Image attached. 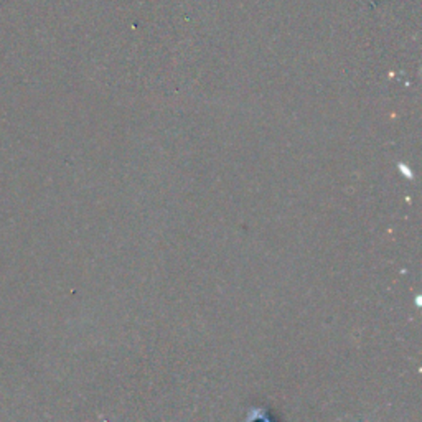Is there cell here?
<instances>
[{"label": "cell", "instance_id": "obj_1", "mask_svg": "<svg viewBox=\"0 0 422 422\" xmlns=\"http://www.w3.org/2000/svg\"><path fill=\"white\" fill-rule=\"evenodd\" d=\"M246 422H272V421L266 416V411H264V409H254V411L249 412Z\"/></svg>", "mask_w": 422, "mask_h": 422}]
</instances>
